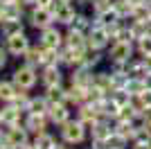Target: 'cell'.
<instances>
[{
  "label": "cell",
  "mask_w": 151,
  "mask_h": 149,
  "mask_svg": "<svg viewBox=\"0 0 151 149\" xmlns=\"http://www.w3.org/2000/svg\"><path fill=\"white\" fill-rule=\"evenodd\" d=\"M23 32V23L20 20H2V34L7 38L14 36V34H20Z\"/></svg>",
  "instance_id": "cell-27"
},
{
  "label": "cell",
  "mask_w": 151,
  "mask_h": 149,
  "mask_svg": "<svg viewBox=\"0 0 151 149\" xmlns=\"http://www.w3.org/2000/svg\"><path fill=\"white\" fill-rule=\"evenodd\" d=\"M149 127H151V120H149Z\"/></svg>",
  "instance_id": "cell-39"
},
{
  "label": "cell",
  "mask_w": 151,
  "mask_h": 149,
  "mask_svg": "<svg viewBox=\"0 0 151 149\" xmlns=\"http://www.w3.org/2000/svg\"><path fill=\"white\" fill-rule=\"evenodd\" d=\"M129 145H131V140H129V138H126L124 133H120V131L115 129L113 133H111V136L106 138L104 147H106V149H126Z\"/></svg>",
  "instance_id": "cell-19"
},
{
  "label": "cell",
  "mask_w": 151,
  "mask_h": 149,
  "mask_svg": "<svg viewBox=\"0 0 151 149\" xmlns=\"http://www.w3.org/2000/svg\"><path fill=\"white\" fill-rule=\"evenodd\" d=\"M93 84L99 86L106 95H111L113 93V72H111V70H99V72L95 70V81Z\"/></svg>",
  "instance_id": "cell-17"
},
{
  "label": "cell",
  "mask_w": 151,
  "mask_h": 149,
  "mask_svg": "<svg viewBox=\"0 0 151 149\" xmlns=\"http://www.w3.org/2000/svg\"><path fill=\"white\" fill-rule=\"evenodd\" d=\"M93 81H95V68H88V66H79V68H72L70 84H77V86L88 88V86H93Z\"/></svg>",
  "instance_id": "cell-10"
},
{
  "label": "cell",
  "mask_w": 151,
  "mask_h": 149,
  "mask_svg": "<svg viewBox=\"0 0 151 149\" xmlns=\"http://www.w3.org/2000/svg\"><path fill=\"white\" fill-rule=\"evenodd\" d=\"M142 61H145V66H147V72H151V54L149 56H142Z\"/></svg>",
  "instance_id": "cell-33"
},
{
  "label": "cell",
  "mask_w": 151,
  "mask_h": 149,
  "mask_svg": "<svg viewBox=\"0 0 151 149\" xmlns=\"http://www.w3.org/2000/svg\"><path fill=\"white\" fill-rule=\"evenodd\" d=\"M77 118L90 129L95 122H99V120H101V113H99V108H97V104H93V102H83V104L77 106Z\"/></svg>",
  "instance_id": "cell-6"
},
{
  "label": "cell",
  "mask_w": 151,
  "mask_h": 149,
  "mask_svg": "<svg viewBox=\"0 0 151 149\" xmlns=\"http://www.w3.org/2000/svg\"><path fill=\"white\" fill-rule=\"evenodd\" d=\"M86 133H88V127L79 118L77 120L70 118L65 124H61V138H63V142H68V145H81L86 140Z\"/></svg>",
  "instance_id": "cell-1"
},
{
  "label": "cell",
  "mask_w": 151,
  "mask_h": 149,
  "mask_svg": "<svg viewBox=\"0 0 151 149\" xmlns=\"http://www.w3.org/2000/svg\"><path fill=\"white\" fill-rule=\"evenodd\" d=\"M86 2H93V0H86Z\"/></svg>",
  "instance_id": "cell-38"
},
{
  "label": "cell",
  "mask_w": 151,
  "mask_h": 149,
  "mask_svg": "<svg viewBox=\"0 0 151 149\" xmlns=\"http://www.w3.org/2000/svg\"><path fill=\"white\" fill-rule=\"evenodd\" d=\"M54 5V0H36V7H45V9H50Z\"/></svg>",
  "instance_id": "cell-31"
},
{
  "label": "cell",
  "mask_w": 151,
  "mask_h": 149,
  "mask_svg": "<svg viewBox=\"0 0 151 149\" xmlns=\"http://www.w3.org/2000/svg\"><path fill=\"white\" fill-rule=\"evenodd\" d=\"M93 23H95V20L90 18V16H86V14H77L70 27H75V30H79V32H88L90 27H93Z\"/></svg>",
  "instance_id": "cell-26"
},
{
  "label": "cell",
  "mask_w": 151,
  "mask_h": 149,
  "mask_svg": "<svg viewBox=\"0 0 151 149\" xmlns=\"http://www.w3.org/2000/svg\"><path fill=\"white\" fill-rule=\"evenodd\" d=\"M133 7H138V5H145V2H149V0H129Z\"/></svg>",
  "instance_id": "cell-36"
},
{
  "label": "cell",
  "mask_w": 151,
  "mask_h": 149,
  "mask_svg": "<svg viewBox=\"0 0 151 149\" xmlns=\"http://www.w3.org/2000/svg\"><path fill=\"white\" fill-rule=\"evenodd\" d=\"M63 2H75V0H63Z\"/></svg>",
  "instance_id": "cell-37"
},
{
  "label": "cell",
  "mask_w": 151,
  "mask_h": 149,
  "mask_svg": "<svg viewBox=\"0 0 151 149\" xmlns=\"http://www.w3.org/2000/svg\"><path fill=\"white\" fill-rule=\"evenodd\" d=\"M16 90H18V86L16 84H9V81H2L0 84V99H5V102H12L14 95H16Z\"/></svg>",
  "instance_id": "cell-28"
},
{
  "label": "cell",
  "mask_w": 151,
  "mask_h": 149,
  "mask_svg": "<svg viewBox=\"0 0 151 149\" xmlns=\"http://www.w3.org/2000/svg\"><path fill=\"white\" fill-rule=\"evenodd\" d=\"M32 145H34L36 149H52L54 145H57V140H54L50 133H45V131H43V133H36V138H34V142H32Z\"/></svg>",
  "instance_id": "cell-24"
},
{
  "label": "cell",
  "mask_w": 151,
  "mask_h": 149,
  "mask_svg": "<svg viewBox=\"0 0 151 149\" xmlns=\"http://www.w3.org/2000/svg\"><path fill=\"white\" fill-rule=\"evenodd\" d=\"M52 149H70V147H68V142H57Z\"/></svg>",
  "instance_id": "cell-35"
},
{
  "label": "cell",
  "mask_w": 151,
  "mask_h": 149,
  "mask_svg": "<svg viewBox=\"0 0 151 149\" xmlns=\"http://www.w3.org/2000/svg\"><path fill=\"white\" fill-rule=\"evenodd\" d=\"M135 50H138L140 56H149L151 54V32H147L145 36H140L135 41Z\"/></svg>",
  "instance_id": "cell-25"
},
{
  "label": "cell",
  "mask_w": 151,
  "mask_h": 149,
  "mask_svg": "<svg viewBox=\"0 0 151 149\" xmlns=\"http://www.w3.org/2000/svg\"><path fill=\"white\" fill-rule=\"evenodd\" d=\"M16 2L23 5V7H25V5H36V0H16Z\"/></svg>",
  "instance_id": "cell-34"
},
{
  "label": "cell",
  "mask_w": 151,
  "mask_h": 149,
  "mask_svg": "<svg viewBox=\"0 0 151 149\" xmlns=\"http://www.w3.org/2000/svg\"><path fill=\"white\" fill-rule=\"evenodd\" d=\"M126 90H129V93L131 95H138V93H142V90H145L147 88V84H145V77H131V74H129V79H126Z\"/></svg>",
  "instance_id": "cell-22"
},
{
  "label": "cell",
  "mask_w": 151,
  "mask_h": 149,
  "mask_svg": "<svg viewBox=\"0 0 151 149\" xmlns=\"http://www.w3.org/2000/svg\"><path fill=\"white\" fill-rule=\"evenodd\" d=\"M88 99V88H83V86H77V84H70L68 88H65V104H83Z\"/></svg>",
  "instance_id": "cell-15"
},
{
  "label": "cell",
  "mask_w": 151,
  "mask_h": 149,
  "mask_svg": "<svg viewBox=\"0 0 151 149\" xmlns=\"http://www.w3.org/2000/svg\"><path fill=\"white\" fill-rule=\"evenodd\" d=\"M38 74H36V68L34 66H20L16 72H14V84L18 88H23V90H29V88H34V84H36Z\"/></svg>",
  "instance_id": "cell-5"
},
{
  "label": "cell",
  "mask_w": 151,
  "mask_h": 149,
  "mask_svg": "<svg viewBox=\"0 0 151 149\" xmlns=\"http://www.w3.org/2000/svg\"><path fill=\"white\" fill-rule=\"evenodd\" d=\"M133 52H135V41L113 38L111 45H108V59H111V61L126 63V61H131V59H133Z\"/></svg>",
  "instance_id": "cell-3"
},
{
  "label": "cell",
  "mask_w": 151,
  "mask_h": 149,
  "mask_svg": "<svg viewBox=\"0 0 151 149\" xmlns=\"http://www.w3.org/2000/svg\"><path fill=\"white\" fill-rule=\"evenodd\" d=\"M41 81H43L45 88L50 86H63V72L57 66H43V72H41Z\"/></svg>",
  "instance_id": "cell-12"
},
{
  "label": "cell",
  "mask_w": 151,
  "mask_h": 149,
  "mask_svg": "<svg viewBox=\"0 0 151 149\" xmlns=\"http://www.w3.org/2000/svg\"><path fill=\"white\" fill-rule=\"evenodd\" d=\"M111 41H113V38H111V34H108V30L101 23H97V20H95L93 27L86 32V45H88V50H97V52H101L104 48L111 45Z\"/></svg>",
  "instance_id": "cell-2"
},
{
  "label": "cell",
  "mask_w": 151,
  "mask_h": 149,
  "mask_svg": "<svg viewBox=\"0 0 151 149\" xmlns=\"http://www.w3.org/2000/svg\"><path fill=\"white\" fill-rule=\"evenodd\" d=\"M117 18H122V16L117 14L115 7H111V9H106V12H101L99 16H95V20L101 23V25H108V23H113V20H117Z\"/></svg>",
  "instance_id": "cell-29"
},
{
  "label": "cell",
  "mask_w": 151,
  "mask_h": 149,
  "mask_svg": "<svg viewBox=\"0 0 151 149\" xmlns=\"http://www.w3.org/2000/svg\"><path fill=\"white\" fill-rule=\"evenodd\" d=\"M5 66H7V52L0 48V68H5Z\"/></svg>",
  "instance_id": "cell-32"
},
{
  "label": "cell",
  "mask_w": 151,
  "mask_h": 149,
  "mask_svg": "<svg viewBox=\"0 0 151 149\" xmlns=\"http://www.w3.org/2000/svg\"><path fill=\"white\" fill-rule=\"evenodd\" d=\"M52 14H54V20H57L59 25H72V20H75L77 16V9L72 7V2H63V0H54V5L50 7Z\"/></svg>",
  "instance_id": "cell-4"
},
{
  "label": "cell",
  "mask_w": 151,
  "mask_h": 149,
  "mask_svg": "<svg viewBox=\"0 0 151 149\" xmlns=\"http://www.w3.org/2000/svg\"><path fill=\"white\" fill-rule=\"evenodd\" d=\"M101 52H97V50H88V54H86V61H83V66H88V68H97L101 63Z\"/></svg>",
  "instance_id": "cell-30"
},
{
  "label": "cell",
  "mask_w": 151,
  "mask_h": 149,
  "mask_svg": "<svg viewBox=\"0 0 151 149\" xmlns=\"http://www.w3.org/2000/svg\"><path fill=\"white\" fill-rule=\"evenodd\" d=\"M47 108H50V99L41 95V97H29V104H27V113H45L47 115Z\"/></svg>",
  "instance_id": "cell-20"
},
{
  "label": "cell",
  "mask_w": 151,
  "mask_h": 149,
  "mask_svg": "<svg viewBox=\"0 0 151 149\" xmlns=\"http://www.w3.org/2000/svg\"><path fill=\"white\" fill-rule=\"evenodd\" d=\"M47 120H50L52 124H57V127L65 124V122L70 120L68 104H65V102H57V104H50V108H47Z\"/></svg>",
  "instance_id": "cell-11"
},
{
  "label": "cell",
  "mask_w": 151,
  "mask_h": 149,
  "mask_svg": "<svg viewBox=\"0 0 151 149\" xmlns=\"http://www.w3.org/2000/svg\"><path fill=\"white\" fill-rule=\"evenodd\" d=\"M63 43L70 48H88L86 45V32H79L75 27H68V32L63 34Z\"/></svg>",
  "instance_id": "cell-16"
},
{
  "label": "cell",
  "mask_w": 151,
  "mask_h": 149,
  "mask_svg": "<svg viewBox=\"0 0 151 149\" xmlns=\"http://www.w3.org/2000/svg\"><path fill=\"white\" fill-rule=\"evenodd\" d=\"M20 113H23V108H18V106H14V104H9L7 108H2V111H0V122L7 124V127L20 124Z\"/></svg>",
  "instance_id": "cell-18"
},
{
  "label": "cell",
  "mask_w": 151,
  "mask_h": 149,
  "mask_svg": "<svg viewBox=\"0 0 151 149\" xmlns=\"http://www.w3.org/2000/svg\"><path fill=\"white\" fill-rule=\"evenodd\" d=\"M7 50L12 52L14 56H23L29 50V38L25 36V32H20V34H14V36L7 38Z\"/></svg>",
  "instance_id": "cell-13"
},
{
  "label": "cell",
  "mask_w": 151,
  "mask_h": 149,
  "mask_svg": "<svg viewBox=\"0 0 151 149\" xmlns=\"http://www.w3.org/2000/svg\"><path fill=\"white\" fill-rule=\"evenodd\" d=\"M45 97L50 99V104L65 102V88H63V86H50V88H45Z\"/></svg>",
  "instance_id": "cell-23"
},
{
  "label": "cell",
  "mask_w": 151,
  "mask_h": 149,
  "mask_svg": "<svg viewBox=\"0 0 151 149\" xmlns=\"http://www.w3.org/2000/svg\"><path fill=\"white\" fill-rule=\"evenodd\" d=\"M27 133L29 131L25 129V124L20 127V124H14V127H9L5 133V142L9 145V147H23V145H27Z\"/></svg>",
  "instance_id": "cell-9"
},
{
  "label": "cell",
  "mask_w": 151,
  "mask_h": 149,
  "mask_svg": "<svg viewBox=\"0 0 151 149\" xmlns=\"http://www.w3.org/2000/svg\"><path fill=\"white\" fill-rule=\"evenodd\" d=\"M23 56H25V63H27V66H34V68H36V66H41V56H43V45H41V48H38V45H36V48H32V45H29V50H27Z\"/></svg>",
  "instance_id": "cell-21"
},
{
  "label": "cell",
  "mask_w": 151,
  "mask_h": 149,
  "mask_svg": "<svg viewBox=\"0 0 151 149\" xmlns=\"http://www.w3.org/2000/svg\"><path fill=\"white\" fill-rule=\"evenodd\" d=\"M47 115L45 113H27V120H25V129L29 133H43L45 127H47Z\"/></svg>",
  "instance_id": "cell-14"
},
{
  "label": "cell",
  "mask_w": 151,
  "mask_h": 149,
  "mask_svg": "<svg viewBox=\"0 0 151 149\" xmlns=\"http://www.w3.org/2000/svg\"><path fill=\"white\" fill-rule=\"evenodd\" d=\"M29 23H32V27H36V30H45V27H50V25L54 23V14H52V9L34 5V9H32V14H29Z\"/></svg>",
  "instance_id": "cell-7"
},
{
  "label": "cell",
  "mask_w": 151,
  "mask_h": 149,
  "mask_svg": "<svg viewBox=\"0 0 151 149\" xmlns=\"http://www.w3.org/2000/svg\"><path fill=\"white\" fill-rule=\"evenodd\" d=\"M38 43L43 45V48H54V50H59V48L63 45V34L59 32V27L50 25V27L41 30V38H38Z\"/></svg>",
  "instance_id": "cell-8"
}]
</instances>
